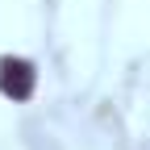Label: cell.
I'll return each instance as SVG.
<instances>
[{
  "label": "cell",
  "mask_w": 150,
  "mask_h": 150,
  "mask_svg": "<svg viewBox=\"0 0 150 150\" xmlns=\"http://www.w3.org/2000/svg\"><path fill=\"white\" fill-rule=\"evenodd\" d=\"M0 83H4L8 96H25L29 83H33V71L25 63H0Z\"/></svg>",
  "instance_id": "cell-1"
}]
</instances>
